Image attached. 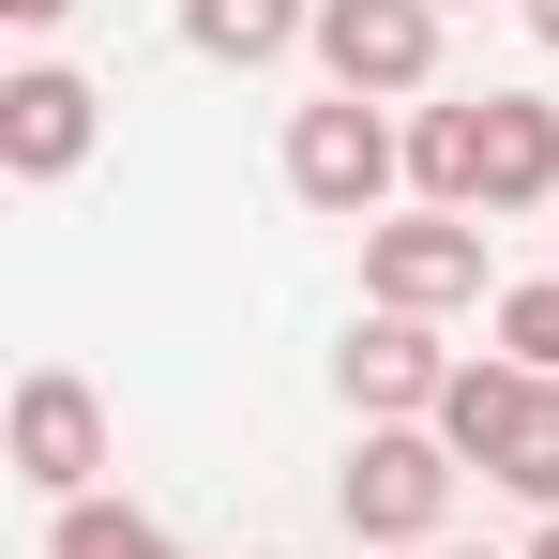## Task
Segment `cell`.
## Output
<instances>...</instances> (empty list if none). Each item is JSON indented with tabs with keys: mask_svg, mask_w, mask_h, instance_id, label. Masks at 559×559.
I'll return each mask as SVG.
<instances>
[{
	"mask_svg": "<svg viewBox=\"0 0 559 559\" xmlns=\"http://www.w3.org/2000/svg\"><path fill=\"white\" fill-rule=\"evenodd\" d=\"M439 439H454L484 484H514V499H545V514H559V378H530V364H454Z\"/></svg>",
	"mask_w": 559,
	"mask_h": 559,
	"instance_id": "cell-1",
	"label": "cell"
},
{
	"mask_svg": "<svg viewBox=\"0 0 559 559\" xmlns=\"http://www.w3.org/2000/svg\"><path fill=\"white\" fill-rule=\"evenodd\" d=\"M454 484H468V454L439 439V424H364V454H348V530H364L378 559H408V545H439V514H454Z\"/></svg>",
	"mask_w": 559,
	"mask_h": 559,
	"instance_id": "cell-2",
	"label": "cell"
},
{
	"mask_svg": "<svg viewBox=\"0 0 559 559\" xmlns=\"http://www.w3.org/2000/svg\"><path fill=\"white\" fill-rule=\"evenodd\" d=\"M393 182H408V136H393L364 92H333V106H302V121H287V197H302V212L378 227V197H393Z\"/></svg>",
	"mask_w": 559,
	"mask_h": 559,
	"instance_id": "cell-3",
	"label": "cell"
},
{
	"mask_svg": "<svg viewBox=\"0 0 559 559\" xmlns=\"http://www.w3.org/2000/svg\"><path fill=\"white\" fill-rule=\"evenodd\" d=\"M364 287L393 318H454V302H484V227L468 212H393V227H364Z\"/></svg>",
	"mask_w": 559,
	"mask_h": 559,
	"instance_id": "cell-4",
	"label": "cell"
},
{
	"mask_svg": "<svg viewBox=\"0 0 559 559\" xmlns=\"http://www.w3.org/2000/svg\"><path fill=\"white\" fill-rule=\"evenodd\" d=\"M318 61H333V92H424L439 76V0H318Z\"/></svg>",
	"mask_w": 559,
	"mask_h": 559,
	"instance_id": "cell-5",
	"label": "cell"
},
{
	"mask_svg": "<svg viewBox=\"0 0 559 559\" xmlns=\"http://www.w3.org/2000/svg\"><path fill=\"white\" fill-rule=\"evenodd\" d=\"M333 378H348V408H364V424H439V393H454V348H439L424 318H393V302H378L364 333L333 348Z\"/></svg>",
	"mask_w": 559,
	"mask_h": 559,
	"instance_id": "cell-6",
	"label": "cell"
},
{
	"mask_svg": "<svg viewBox=\"0 0 559 559\" xmlns=\"http://www.w3.org/2000/svg\"><path fill=\"white\" fill-rule=\"evenodd\" d=\"M92 76H61V61H31V76H0V167L15 182H76L92 167Z\"/></svg>",
	"mask_w": 559,
	"mask_h": 559,
	"instance_id": "cell-7",
	"label": "cell"
},
{
	"mask_svg": "<svg viewBox=\"0 0 559 559\" xmlns=\"http://www.w3.org/2000/svg\"><path fill=\"white\" fill-rule=\"evenodd\" d=\"M92 468H106V408H92V378H15V484H46V499H92Z\"/></svg>",
	"mask_w": 559,
	"mask_h": 559,
	"instance_id": "cell-8",
	"label": "cell"
},
{
	"mask_svg": "<svg viewBox=\"0 0 559 559\" xmlns=\"http://www.w3.org/2000/svg\"><path fill=\"white\" fill-rule=\"evenodd\" d=\"M484 212H559V106L484 92Z\"/></svg>",
	"mask_w": 559,
	"mask_h": 559,
	"instance_id": "cell-9",
	"label": "cell"
},
{
	"mask_svg": "<svg viewBox=\"0 0 559 559\" xmlns=\"http://www.w3.org/2000/svg\"><path fill=\"white\" fill-rule=\"evenodd\" d=\"M182 46L197 61H287V46H318V0H182Z\"/></svg>",
	"mask_w": 559,
	"mask_h": 559,
	"instance_id": "cell-10",
	"label": "cell"
},
{
	"mask_svg": "<svg viewBox=\"0 0 559 559\" xmlns=\"http://www.w3.org/2000/svg\"><path fill=\"white\" fill-rule=\"evenodd\" d=\"M408 182H424V212H484V92L408 121Z\"/></svg>",
	"mask_w": 559,
	"mask_h": 559,
	"instance_id": "cell-11",
	"label": "cell"
},
{
	"mask_svg": "<svg viewBox=\"0 0 559 559\" xmlns=\"http://www.w3.org/2000/svg\"><path fill=\"white\" fill-rule=\"evenodd\" d=\"M46 559H182V545H167L136 499H61V514H46Z\"/></svg>",
	"mask_w": 559,
	"mask_h": 559,
	"instance_id": "cell-12",
	"label": "cell"
},
{
	"mask_svg": "<svg viewBox=\"0 0 559 559\" xmlns=\"http://www.w3.org/2000/svg\"><path fill=\"white\" fill-rule=\"evenodd\" d=\"M499 348H514L530 378H559V273L545 287H499Z\"/></svg>",
	"mask_w": 559,
	"mask_h": 559,
	"instance_id": "cell-13",
	"label": "cell"
},
{
	"mask_svg": "<svg viewBox=\"0 0 559 559\" xmlns=\"http://www.w3.org/2000/svg\"><path fill=\"white\" fill-rule=\"evenodd\" d=\"M0 15H15V31H61V15H76V0H0Z\"/></svg>",
	"mask_w": 559,
	"mask_h": 559,
	"instance_id": "cell-14",
	"label": "cell"
},
{
	"mask_svg": "<svg viewBox=\"0 0 559 559\" xmlns=\"http://www.w3.org/2000/svg\"><path fill=\"white\" fill-rule=\"evenodd\" d=\"M530 31H545V46H559V0H530Z\"/></svg>",
	"mask_w": 559,
	"mask_h": 559,
	"instance_id": "cell-15",
	"label": "cell"
},
{
	"mask_svg": "<svg viewBox=\"0 0 559 559\" xmlns=\"http://www.w3.org/2000/svg\"><path fill=\"white\" fill-rule=\"evenodd\" d=\"M530 559H559V514H545V530H530Z\"/></svg>",
	"mask_w": 559,
	"mask_h": 559,
	"instance_id": "cell-16",
	"label": "cell"
},
{
	"mask_svg": "<svg viewBox=\"0 0 559 559\" xmlns=\"http://www.w3.org/2000/svg\"><path fill=\"white\" fill-rule=\"evenodd\" d=\"M408 559H468V545H408Z\"/></svg>",
	"mask_w": 559,
	"mask_h": 559,
	"instance_id": "cell-17",
	"label": "cell"
},
{
	"mask_svg": "<svg viewBox=\"0 0 559 559\" xmlns=\"http://www.w3.org/2000/svg\"><path fill=\"white\" fill-rule=\"evenodd\" d=\"M439 15H454V0H439Z\"/></svg>",
	"mask_w": 559,
	"mask_h": 559,
	"instance_id": "cell-18",
	"label": "cell"
}]
</instances>
